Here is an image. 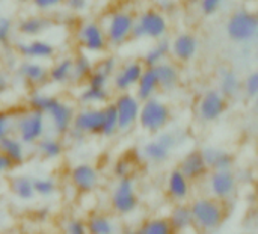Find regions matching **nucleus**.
I'll return each instance as SVG.
<instances>
[{
	"mask_svg": "<svg viewBox=\"0 0 258 234\" xmlns=\"http://www.w3.org/2000/svg\"><path fill=\"white\" fill-rule=\"evenodd\" d=\"M189 206L194 218V228L201 233L209 234L218 231L228 216L225 203L218 201L210 195L194 198Z\"/></svg>",
	"mask_w": 258,
	"mask_h": 234,
	"instance_id": "nucleus-1",
	"label": "nucleus"
},
{
	"mask_svg": "<svg viewBox=\"0 0 258 234\" xmlns=\"http://www.w3.org/2000/svg\"><path fill=\"white\" fill-rule=\"evenodd\" d=\"M135 15L136 14L127 8H113L103 15L100 24L104 30L109 47H121L132 39Z\"/></svg>",
	"mask_w": 258,
	"mask_h": 234,
	"instance_id": "nucleus-2",
	"label": "nucleus"
},
{
	"mask_svg": "<svg viewBox=\"0 0 258 234\" xmlns=\"http://www.w3.org/2000/svg\"><path fill=\"white\" fill-rule=\"evenodd\" d=\"M169 32V18L159 8L148 6L135 15V26L132 32L133 39L159 41L166 38Z\"/></svg>",
	"mask_w": 258,
	"mask_h": 234,
	"instance_id": "nucleus-3",
	"label": "nucleus"
},
{
	"mask_svg": "<svg viewBox=\"0 0 258 234\" xmlns=\"http://www.w3.org/2000/svg\"><path fill=\"white\" fill-rule=\"evenodd\" d=\"M171 120H172V109L166 101L157 97L141 101L138 126L148 135H157L162 130H166Z\"/></svg>",
	"mask_w": 258,
	"mask_h": 234,
	"instance_id": "nucleus-4",
	"label": "nucleus"
},
{
	"mask_svg": "<svg viewBox=\"0 0 258 234\" xmlns=\"http://www.w3.org/2000/svg\"><path fill=\"white\" fill-rule=\"evenodd\" d=\"M225 30L228 38L240 45L252 44L258 36L257 14L248 8H239L227 20Z\"/></svg>",
	"mask_w": 258,
	"mask_h": 234,
	"instance_id": "nucleus-5",
	"label": "nucleus"
},
{
	"mask_svg": "<svg viewBox=\"0 0 258 234\" xmlns=\"http://www.w3.org/2000/svg\"><path fill=\"white\" fill-rule=\"evenodd\" d=\"M47 118L45 115L30 110V109H23L18 113H14V130L12 133L27 147V145H35L41 138L47 135Z\"/></svg>",
	"mask_w": 258,
	"mask_h": 234,
	"instance_id": "nucleus-6",
	"label": "nucleus"
},
{
	"mask_svg": "<svg viewBox=\"0 0 258 234\" xmlns=\"http://www.w3.org/2000/svg\"><path fill=\"white\" fill-rule=\"evenodd\" d=\"M109 206L118 216H130L139 207V194L133 177L116 180L109 195Z\"/></svg>",
	"mask_w": 258,
	"mask_h": 234,
	"instance_id": "nucleus-7",
	"label": "nucleus"
},
{
	"mask_svg": "<svg viewBox=\"0 0 258 234\" xmlns=\"http://www.w3.org/2000/svg\"><path fill=\"white\" fill-rule=\"evenodd\" d=\"M74 38L83 53L101 54L109 48L104 30L97 20H83L77 24Z\"/></svg>",
	"mask_w": 258,
	"mask_h": 234,
	"instance_id": "nucleus-8",
	"label": "nucleus"
},
{
	"mask_svg": "<svg viewBox=\"0 0 258 234\" xmlns=\"http://www.w3.org/2000/svg\"><path fill=\"white\" fill-rule=\"evenodd\" d=\"M207 179V191L212 198L227 203L230 201L239 189V176L234 169L227 171H210Z\"/></svg>",
	"mask_w": 258,
	"mask_h": 234,
	"instance_id": "nucleus-9",
	"label": "nucleus"
},
{
	"mask_svg": "<svg viewBox=\"0 0 258 234\" xmlns=\"http://www.w3.org/2000/svg\"><path fill=\"white\" fill-rule=\"evenodd\" d=\"M228 109V100L218 89H207L198 100L195 112L197 118L204 124L219 121Z\"/></svg>",
	"mask_w": 258,
	"mask_h": 234,
	"instance_id": "nucleus-10",
	"label": "nucleus"
},
{
	"mask_svg": "<svg viewBox=\"0 0 258 234\" xmlns=\"http://www.w3.org/2000/svg\"><path fill=\"white\" fill-rule=\"evenodd\" d=\"M74 115H76V107L71 103L60 100L56 95L53 97L45 112L47 123H50L51 130L54 132L56 136H67V133L73 127Z\"/></svg>",
	"mask_w": 258,
	"mask_h": 234,
	"instance_id": "nucleus-11",
	"label": "nucleus"
},
{
	"mask_svg": "<svg viewBox=\"0 0 258 234\" xmlns=\"http://www.w3.org/2000/svg\"><path fill=\"white\" fill-rule=\"evenodd\" d=\"M112 103L116 109L119 132L122 133L132 132L138 126L141 100H138V97L133 92H119Z\"/></svg>",
	"mask_w": 258,
	"mask_h": 234,
	"instance_id": "nucleus-12",
	"label": "nucleus"
},
{
	"mask_svg": "<svg viewBox=\"0 0 258 234\" xmlns=\"http://www.w3.org/2000/svg\"><path fill=\"white\" fill-rule=\"evenodd\" d=\"M68 180L77 194H94L100 186V171L88 162L76 163L70 169Z\"/></svg>",
	"mask_w": 258,
	"mask_h": 234,
	"instance_id": "nucleus-13",
	"label": "nucleus"
},
{
	"mask_svg": "<svg viewBox=\"0 0 258 234\" xmlns=\"http://www.w3.org/2000/svg\"><path fill=\"white\" fill-rule=\"evenodd\" d=\"M145 67L139 59H130L118 65L115 74L112 76L113 89L119 92H133L141 74L144 73Z\"/></svg>",
	"mask_w": 258,
	"mask_h": 234,
	"instance_id": "nucleus-14",
	"label": "nucleus"
},
{
	"mask_svg": "<svg viewBox=\"0 0 258 234\" xmlns=\"http://www.w3.org/2000/svg\"><path fill=\"white\" fill-rule=\"evenodd\" d=\"M101 126H103V107L83 106L82 109L76 110L71 129L80 132L85 136H100Z\"/></svg>",
	"mask_w": 258,
	"mask_h": 234,
	"instance_id": "nucleus-15",
	"label": "nucleus"
},
{
	"mask_svg": "<svg viewBox=\"0 0 258 234\" xmlns=\"http://www.w3.org/2000/svg\"><path fill=\"white\" fill-rule=\"evenodd\" d=\"M200 51V38L192 32H180L171 41V56L175 62L189 64Z\"/></svg>",
	"mask_w": 258,
	"mask_h": 234,
	"instance_id": "nucleus-16",
	"label": "nucleus"
},
{
	"mask_svg": "<svg viewBox=\"0 0 258 234\" xmlns=\"http://www.w3.org/2000/svg\"><path fill=\"white\" fill-rule=\"evenodd\" d=\"M15 73L23 83L33 89L42 88L48 83V67L44 62L23 59L17 65Z\"/></svg>",
	"mask_w": 258,
	"mask_h": 234,
	"instance_id": "nucleus-17",
	"label": "nucleus"
},
{
	"mask_svg": "<svg viewBox=\"0 0 258 234\" xmlns=\"http://www.w3.org/2000/svg\"><path fill=\"white\" fill-rule=\"evenodd\" d=\"M17 53L23 59L45 62L51 61L56 54V47L44 38H33L29 41H21L15 47Z\"/></svg>",
	"mask_w": 258,
	"mask_h": 234,
	"instance_id": "nucleus-18",
	"label": "nucleus"
},
{
	"mask_svg": "<svg viewBox=\"0 0 258 234\" xmlns=\"http://www.w3.org/2000/svg\"><path fill=\"white\" fill-rule=\"evenodd\" d=\"M165 192L171 203H187L192 195V183L183 176L178 168H174L168 172L165 180Z\"/></svg>",
	"mask_w": 258,
	"mask_h": 234,
	"instance_id": "nucleus-19",
	"label": "nucleus"
},
{
	"mask_svg": "<svg viewBox=\"0 0 258 234\" xmlns=\"http://www.w3.org/2000/svg\"><path fill=\"white\" fill-rule=\"evenodd\" d=\"M177 168L183 172V176L190 183L206 180V177L210 172V169L201 154V150H192V151L186 153Z\"/></svg>",
	"mask_w": 258,
	"mask_h": 234,
	"instance_id": "nucleus-20",
	"label": "nucleus"
},
{
	"mask_svg": "<svg viewBox=\"0 0 258 234\" xmlns=\"http://www.w3.org/2000/svg\"><path fill=\"white\" fill-rule=\"evenodd\" d=\"M51 27H53V20L50 17L33 14V15H26L18 21L17 32L27 39H33V38H41Z\"/></svg>",
	"mask_w": 258,
	"mask_h": 234,
	"instance_id": "nucleus-21",
	"label": "nucleus"
},
{
	"mask_svg": "<svg viewBox=\"0 0 258 234\" xmlns=\"http://www.w3.org/2000/svg\"><path fill=\"white\" fill-rule=\"evenodd\" d=\"M201 154H203L210 171H227V169L234 168L236 157L233 153H230L225 148L207 145V147L201 148Z\"/></svg>",
	"mask_w": 258,
	"mask_h": 234,
	"instance_id": "nucleus-22",
	"label": "nucleus"
},
{
	"mask_svg": "<svg viewBox=\"0 0 258 234\" xmlns=\"http://www.w3.org/2000/svg\"><path fill=\"white\" fill-rule=\"evenodd\" d=\"M157 80H159V88L163 92H172L178 88L180 80H181V71L175 62L165 61L154 67Z\"/></svg>",
	"mask_w": 258,
	"mask_h": 234,
	"instance_id": "nucleus-23",
	"label": "nucleus"
},
{
	"mask_svg": "<svg viewBox=\"0 0 258 234\" xmlns=\"http://www.w3.org/2000/svg\"><path fill=\"white\" fill-rule=\"evenodd\" d=\"M166 218L175 234H186L187 231L194 230V218L189 203L174 204Z\"/></svg>",
	"mask_w": 258,
	"mask_h": 234,
	"instance_id": "nucleus-24",
	"label": "nucleus"
},
{
	"mask_svg": "<svg viewBox=\"0 0 258 234\" xmlns=\"http://www.w3.org/2000/svg\"><path fill=\"white\" fill-rule=\"evenodd\" d=\"M88 234H118V224L115 219L100 210H92L88 213L86 219Z\"/></svg>",
	"mask_w": 258,
	"mask_h": 234,
	"instance_id": "nucleus-25",
	"label": "nucleus"
},
{
	"mask_svg": "<svg viewBox=\"0 0 258 234\" xmlns=\"http://www.w3.org/2000/svg\"><path fill=\"white\" fill-rule=\"evenodd\" d=\"M218 91L227 98L234 100L242 94V79L231 68H222L218 79Z\"/></svg>",
	"mask_w": 258,
	"mask_h": 234,
	"instance_id": "nucleus-26",
	"label": "nucleus"
},
{
	"mask_svg": "<svg viewBox=\"0 0 258 234\" xmlns=\"http://www.w3.org/2000/svg\"><path fill=\"white\" fill-rule=\"evenodd\" d=\"M0 153L5 154L14 166H21L27 160L26 145L14 133L0 141Z\"/></svg>",
	"mask_w": 258,
	"mask_h": 234,
	"instance_id": "nucleus-27",
	"label": "nucleus"
},
{
	"mask_svg": "<svg viewBox=\"0 0 258 234\" xmlns=\"http://www.w3.org/2000/svg\"><path fill=\"white\" fill-rule=\"evenodd\" d=\"M35 148L38 156L44 160H57L65 153V145L56 135H45L35 144Z\"/></svg>",
	"mask_w": 258,
	"mask_h": 234,
	"instance_id": "nucleus-28",
	"label": "nucleus"
},
{
	"mask_svg": "<svg viewBox=\"0 0 258 234\" xmlns=\"http://www.w3.org/2000/svg\"><path fill=\"white\" fill-rule=\"evenodd\" d=\"M168 56H171V39L162 38L159 41H154V44L147 48L141 62L145 68H154L159 64L168 61Z\"/></svg>",
	"mask_w": 258,
	"mask_h": 234,
	"instance_id": "nucleus-29",
	"label": "nucleus"
},
{
	"mask_svg": "<svg viewBox=\"0 0 258 234\" xmlns=\"http://www.w3.org/2000/svg\"><path fill=\"white\" fill-rule=\"evenodd\" d=\"M133 91H135L133 94L141 101H145V100L153 98V97L157 95L160 88H159V80H157L154 68H145L144 70V73L141 74V77H139V80H138Z\"/></svg>",
	"mask_w": 258,
	"mask_h": 234,
	"instance_id": "nucleus-30",
	"label": "nucleus"
},
{
	"mask_svg": "<svg viewBox=\"0 0 258 234\" xmlns=\"http://www.w3.org/2000/svg\"><path fill=\"white\" fill-rule=\"evenodd\" d=\"M73 77V57L62 56L48 67V82L57 86H65L71 83Z\"/></svg>",
	"mask_w": 258,
	"mask_h": 234,
	"instance_id": "nucleus-31",
	"label": "nucleus"
},
{
	"mask_svg": "<svg viewBox=\"0 0 258 234\" xmlns=\"http://www.w3.org/2000/svg\"><path fill=\"white\" fill-rule=\"evenodd\" d=\"M9 192L20 201H32L35 200V189H33V179L29 176H14L9 180Z\"/></svg>",
	"mask_w": 258,
	"mask_h": 234,
	"instance_id": "nucleus-32",
	"label": "nucleus"
},
{
	"mask_svg": "<svg viewBox=\"0 0 258 234\" xmlns=\"http://www.w3.org/2000/svg\"><path fill=\"white\" fill-rule=\"evenodd\" d=\"M95 70V62L88 53H77L73 56V77L71 83H86L91 73Z\"/></svg>",
	"mask_w": 258,
	"mask_h": 234,
	"instance_id": "nucleus-33",
	"label": "nucleus"
},
{
	"mask_svg": "<svg viewBox=\"0 0 258 234\" xmlns=\"http://www.w3.org/2000/svg\"><path fill=\"white\" fill-rule=\"evenodd\" d=\"M110 89L109 88H94L89 85H85V88L79 94V101L83 106H94V107H103L110 101Z\"/></svg>",
	"mask_w": 258,
	"mask_h": 234,
	"instance_id": "nucleus-34",
	"label": "nucleus"
},
{
	"mask_svg": "<svg viewBox=\"0 0 258 234\" xmlns=\"http://www.w3.org/2000/svg\"><path fill=\"white\" fill-rule=\"evenodd\" d=\"M171 150L163 147L157 139H151L142 147V157L153 165H165L171 159Z\"/></svg>",
	"mask_w": 258,
	"mask_h": 234,
	"instance_id": "nucleus-35",
	"label": "nucleus"
},
{
	"mask_svg": "<svg viewBox=\"0 0 258 234\" xmlns=\"http://www.w3.org/2000/svg\"><path fill=\"white\" fill-rule=\"evenodd\" d=\"M119 133V126H118V115L116 109L112 101L103 106V126L100 136L103 138H113Z\"/></svg>",
	"mask_w": 258,
	"mask_h": 234,
	"instance_id": "nucleus-36",
	"label": "nucleus"
},
{
	"mask_svg": "<svg viewBox=\"0 0 258 234\" xmlns=\"http://www.w3.org/2000/svg\"><path fill=\"white\" fill-rule=\"evenodd\" d=\"M141 234H175L166 216H150L138 227Z\"/></svg>",
	"mask_w": 258,
	"mask_h": 234,
	"instance_id": "nucleus-37",
	"label": "nucleus"
},
{
	"mask_svg": "<svg viewBox=\"0 0 258 234\" xmlns=\"http://www.w3.org/2000/svg\"><path fill=\"white\" fill-rule=\"evenodd\" d=\"M53 97H54V95H50V94H45V92H41V91L35 89V91L27 97V109L45 115V112H47V109H48V106H50Z\"/></svg>",
	"mask_w": 258,
	"mask_h": 234,
	"instance_id": "nucleus-38",
	"label": "nucleus"
},
{
	"mask_svg": "<svg viewBox=\"0 0 258 234\" xmlns=\"http://www.w3.org/2000/svg\"><path fill=\"white\" fill-rule=\"evenodd\" d=\"M35 195L41 198H50L57 192V182L53 177H36L33 179Z\"/></svg>",
	"mask_w": 258,
	"mask_h": 234,
	"instance_id": "nucleus-39",
	"label": "nucleus"
},
{
	"mask_svg": "<svg viewBox=\"0 0 258 234\" xmlns=\"http://www.w3.org/2000/svg\"><path fill=\"white\" fill-rule=\"evenodd\" d=\"M133 169H135L133 160L128 156H121L115 160V163L112 166V174L116 180H121V179L132 177Z\"/></svg>",
	"mask_w": 258,
	"mask_h": 234,
	"instance_id": "nucleus-40",
	"label": "nucleus"
},
{
	"mask_svg": "<svg viewBox=\"0 0 258 234\" xmlns=\"http://www.w3.org/2000/svg\"><path fill=\"white\" fill-rule=\"evenodd\" d=\"M118 65H119V62H118L116 56H113V54H106V56H103V57L95 64V70L112 79V76L115 74Z\"/></svg>",
	"mask_w": 258,
	"mask_h": 234,
	"instance_id": "nucleus-41",
	"label": "nucleus"
},
{
	"mask_svg": "<svg viewBox=\"0 0 258 234\" xmlns=\"http://www.w3.org/2000/svg\"><path fill=\"white\" fill-rule=\"evenodd\" d=\"M242 92L246 98L255 100L258 95V73L251 71L243 80H242Z\"/></svg>",
	"mask_w": 258,
	"mask_h": 234,
	"instance_id": "nucleus-42",
	"label": "nucleus"
},
{
	"mask_svg": "<svg viewBox=\"0 0 258 234\" xmlns=\"http://www.w3.org/2000/svg\"><path fill=\"white\" fill-rule=\"evenodd\" d=\"M14 130V113L8 109H0V141Z\"/></svg>",
	"mask_w": 258,
	"mask_h": 234,
	"instance_id": "nucleus-43",
	"label": "nucleus"
},
{
	"mask_svg": "<svg viewBox=\"0 0 258 234\" xmlns=\"http://www.w3.org/2000/svg\"><path fill=\"white\" fill-rule=\"evenodd\" d=\"M63 233L65 234H88L86 222L83 218L73 216L63 224Z\"/></svg>",
	"mask_w": 258,
	"mask_h": 234,
	"instance_id": "nucleus-44",
	"label": "nucleus"
},
{
	"mask_svg": "<svg viewBox=\"0 0 258 234\" xmlns=\"http://www.w3.org/2000/svg\"><path fill=\"white\" fill-rule=\"evenodd\" d=\"M163 147H166L168 150H175L180 145V139H178V133L171 132V130H162L160 133H157L156 138Z\"/></svg>",
	"mask_w": 258,
	"mask_h": 234,
	"instance_id": "nucleus-45",
	"label": "nucleus"
},
{
	"mask_svg": "<svg viewBox=\"0 0 258 234\" xmlns=\"http://www.w3.org/2000/svg\"><path fill=\"white\" fill-rule=\"evenodd\" d=\"M225 2L227 0H200L197 5L200 6V11H201L203 15L212 17L225 5Z\"/></svg>",
	"mask_w": 258,
	"mask_h": 234,
	"instance_id": "nucleus-46",
	"label": "nucleus"
},
{
	"mask_svg": "<svg viewBox=\"0 0 258 234\" xmlns=\"http://www.w3.org/2000/svg\"><path fill=\"white\" fill-rule=\"evenodd\" d=\"M109 83H110V77H107L103 73L94 70L91 73V76L88 77L85 85H89V86H94V88H109Z\"/></svg>",
	"mask_w": 258,
	"mask_h": 234,
	"instance_id": "nucleus-47",
	"label": "nucleus"
},
{
	"mask_svg": "<svg viewBox=\"0 0 258 234\" xmlns=\"http://www.w3.org/2000/svg\"><path fill=\"white\" fill-rule=\"evenodd\" d=\"M63 2L65 0H33L32 5L39 12H48V11H54L60 6H63Z\"/></svg>",
	"mask_w": 258,
	"mask_h": 234,
	"instance_id": "nucleus-48",
	"label": "nucleus"
},
{
	"mask_svg": "<svg viewBox=\"0 0 258 234\" xmlns=\"http://www.w3.org/2000/svg\"><path fill=\"white\" fill-rule=\"evenodd\" d=\"M63 6L73 14H82L89 8V0H65Z\"/></svg>",
	"mask_w": 258,
	"mask_h": 234,
	"instance_id": "nucleus-49",
	"label": "nucleus"
},
{
	"mask_svg": "<svg viewBox=\"0 0 258 234\" xmlns=\"http://www.w3.org/2000/svg\"><path fill=\"white\" fill-rule=\"evenodd\" d=\"M14 29V23L9 17H0V35L5 39H9L11 33Z\"/></svg>",
	"mask_w": 258,
	"mask_h": 234,
	"instance_id": "nucleus-50",
	"label": "nucleus"
},
{
	"mask_svg": "<svg viewBox=\"0 0 258 234\" xmlns=\"http://www.w3.org/2000/svg\"><path fill=\"white\" fill-rule=\"evenodd\" d=\"M11 88V77L5 70H0V98L8 94Z\"/></svg>",
	"mask_w": 258,
	"mask_h": 234,
	"instance_id": "nucleus-51",
	"label": "nucleus"
},
{
	"mask_svg": "<svg viewBox=\"0 0 258 234\" xmlns=\"http://www.w3.org/2000/svg\"><path fill=\"white\" fill-rule=\"evenodd\" d=\"M14 168H15V166L11 163V160H9L5 154L0 153V179H2L3 176L9 174Z\"/></svg>",
	"mask_w": 258,
	"mask_h": 234,
	"instance_id": "nucleus-52",
	"label": "nucleus"
},
{
	"mask_svg": "<svg viewBox=\"0 0 258 234\" xmlns=\"http://www.w3.org/2000/svg\"><path fill=\"white\" fill-rule=\"evenodd\" d=\"M67 136H68L73 142H76V144H82V142L86 139V136H85V135H82L80 132L74 130V129H71V130L67 133Z\"/></svg>",
	"mask_w": 258,
	"mask_h": 234,
	"instance_id": "nucleus-53",
	"label": "nucleus"
},
{
	"mask_svg": "<svg viewBox=\"0 0 258 234\" xmlns=\"http://www.w3.org/2000/svg\"><path fill=\"white\" fill-rule=\"evenodd\" d=\"M36 218H38L39 221H47V219H48V210H45V209L38 210V212H36Z\"/></svg>",
	"mask_w": 258,
	"mask_h": 234,
	"instance_id": "nucleus-54",
	"label": "nucleus"
},
{
	"mask_svg": "<svg viewBox=\"0 0 258 234\" xmlns=\"http://www.w3.org/2000/svg\"><path fill=\"white\" fill-rule=\"evenodd\" d=\"M122 234H141L139 233V230L138 228H125Z\"/></svg>",
	"mask_w": 258,
	"mask_h": 234,
	"instance_id": "nucleus-55",
	"label": "nucleus"
},
{
	"mask_svg": "<svg viewBox=\"0 0 258 234\" xmlns=\"http://www.w3.org/2000/svg\"><path fill=\"white\" fill-rule=\"evenodd\" d=\"M6 41H8V39H5V38H3V36L0 35V47H3V45L6 44Z\"/></svg>",
	"mask_w": 258,
	"mask_h": 234,
	"instance_id": "nucleus-56",
	"label": "nucleus"
},
{
	"mask_svg": "<svg viewBox=\"0 0 258 234\" xmlns=\"http://www.w3.org/2000/svg\"><path fill=\"white\" fill-rule=\"evenodd\" d=\"M18 3H23V5H27V3H32L33 0H17Z\"/></svg>",
	"mask_w": 258,
	"mask_h": 234,
	"instance_id": "nucleus-57",
	"label": "nucleus"
},
{
	"mask_svg": "<svg viewBox=\"0 0 258 234\" xmlns=\"http://www.w3.org/2000/svg\"><path fill=\"white\" fill-rule=\"evenodd\" d=\"M189 2H190V3H198L200 0H189Z\"/></svg>",
	"mask_w": 258,
	"mask_h": 234,
	"instance_id": "nucleus-58",
	"label": "nucleus"
},
{
	"mask_svg": "<svg viewBox=\"0 0 258 234\" xmlns=\"http://www.w3.org/2000/svg\"><path fill=\"white\" fill-rule=\"evenodd\" d=\"M109 2H121V0H109Z\"/></svg>",
	"mask_w": 258,
	"mask_h": 234,
	"instance_id": "nucleus-59",
	"label": "nucleus"
},
{
	"mask_svg": "<svg viewBox=\"0 0 258 234\" xmlns=\"http://www.w3.org/2000/svg\"><path fill=\"white\" fill-rule=\"evenodd\" d=\"M249 234H254V233H249Z\"/></svg>",
	"mask_w": 258,
	"mask_h": 234,
	"instance_id": "nucleus-60",
	"label": "nucleus"
}]
</instances>
